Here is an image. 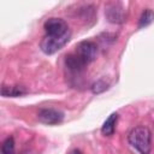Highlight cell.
I'll list each match as a JSON object with an SVG mask.
<instances>
[{
	"label": "cell",
	"mask_w": 154,
	"mask_h": 154,
	"mask_svg": "<svg viewBox=\"0 0 154 154\" xmlns=\"http://www.w3.org/2000/svg\"><path fill=\"white\" fill-rule=\"evenodd\" d=\"M91 89H93V93H95V94L101 93V91H103V90L107 89V83L103 79H100V81H97V82H95L93 84Z\"/></svg>",
	"instance_id": "11"
},
{
	"label": "cell",
	"mask_w": 154,
	"mask_h": 154,
	"mask_svg": "<svg viewBox=\"0 0 154 154\" xmlns=\"http://www.w3.org/2000/svg\"><path fill=\"white\" fill-rule=\"evenodd\" d=\"M43 29L46 35L40 42V48L45 54L51 55L57 53L64 48L71 38V30L67 23L61 18H48L43 24Z\"/></svg>",
	"instance_id": "1"
},
{
	"label": "cell",
	"mask_w": 154,
	"mask_h": 154,
	"mask_svg": "<svg viewBox=\"0 0 154 154\" xmlns=\"http://www.w3.org/2000/svg\"><path fill=\"white\" fill-rule=\"evenodd\" d=\"M84 64H90L96 59L97 55V46L93 41H82L76 46L73 52Z\"/></svg>",
	"instance_id": "3"
},
{
	"label": "cell",
	"mask_w": 154,
	"mask_h": 154,
	"mask_svg": "<svg viewBox=\"0 0 154 154\" xmlns=\"http://www.w3.org/2000/svg\"><path fill=\"white\" fill-rule=\"evenodd\" d=\"M1 154H14V140H13V137H7L2 142Z\"/></svg>",
	"instance_id": "10"
},
{
	"label": "cell",
	"mask_w": 154,
	"mask_h": 154,
	"mask_svg": "<svg viewBox=\"0 0 154 154\" xmlns=\"http://www.w3.org/2000/svg\"><path fill=\"white\" fill-rule=\"evenodd\" d=\"M26 89L22 85H13V87H6V85H2L1 88V94L2 96H12V97H16V96H22L24 94H26Z\"/></svg>",
	"instance_id": "8"
},
{
	"label": "cell",
	"mask_w": 154,
	"mask_h": 154,
	"mask_svg": "<svg viewBox=\"0 0 154 154\" xmlns=\"http://www.w3.org/2000/svg\"><path fill=\"white\" fill-rule=\"evenodd\" d=\"M128 141L132 148L140 154H149L152 149V132L147 126L140 125L134 128L129 135Z\"/></svg>",
	"instance_id": "2"
},
{
	"label": "cell",
	"mask_w": 154,
	"mask_h": 154,
	"mask_svg": "<svg viewBox=\"0 0 154 154\" xmlns=\"http://www.w3.org/2000/svg\"><path fill=\"white\" fill-rule=\"evenodd\" d=\"M106 17L111 23L120 24L126 20V11L123 8L120 4H111L107 6L106 11Z\"/></svg>",
	"instance_id": "5"
},
{
	"label": "cell",
	"mask_w": 154,
	"mask_h": 154,
	"mask_svg": "<svg viewBox=\"0 0 154 154\" xmlns=\"http://www.w3.org/2000/svg\"><path fill=\"white\" fill-rule=\"evenodd\" d=\"M117 120H118V113H112L103 123L102 128H101V132L105 136H111L114 134L116 131V125H117Z\"/></svg>",
	"instance_id": "7"
},
{
	"label": "cell",
	"mask_w": 154,
	"mask_h": 154,
	"mask_svg": "<svg viewBox=\"0 0 154 154\" xmlns=\"http://www.w3.org/2000/svg\"><path fill=\"white\" fill-rule=\"evenodd\" d=\"M154 22V11H152L150 8H146L138 20V28H146L149 24H152Z\"/></svg>",
	"instance_id": "9"
},
{
	"label": "cell",
	"mask_w": 154,
	"mask_h": 154,
	"mask_svg": "<svg viewBox=\"0 0 154 154\" xmlns=\"http://www.w3.org/2000/svg\"><path fill=\"white\" fill-rule=\"evenodd\" d=\"M65 65L66 67L72 72V73H81L85 70V67L88 66L87 64H84L75 53H71L69 55H66L65 58Z\"/></svg>",
	"instance_id": "6"
},
{
	"label": "cell",
	"mask_w": 154,
	"mask_h": 154,
	"mask_svg": "<svg viewBox=\"0 0 154 154\" xmlns=\"http://www.w3.org/2000/svg\"><path fill=\"white\" fill-rule=\"evenodd\" d=\"M37 118L43 124L58 125L64 120V113L55 108H41L37 113Z\"/></svg>",
	"instance_id": "4"
}]
</instances>
